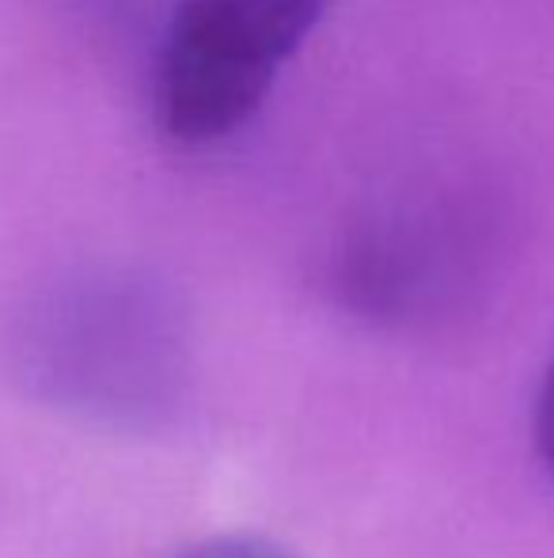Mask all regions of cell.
<instances>
[{
  "label": "cell",
  "mask_w": 554,
  "mask_h": 558,
  "mask_svg": "<svg viewBox=\"0 0 554 558\" xmlns=\"http://www.w3.org/2000/svg\"><path fill=\"white\" fill-rule=\"evenodd\" d=\"M334 0H178L156 53V122L178 145L244 130Z\"/></svg>",
  "instance_id": "1"
},
{
  "label": "cell",
  "mask_w": 554,
  "mask_h": 558,
  "mask_svg": "<svg viewBox=\"0 0 554 558\" xmlns=\"http://www.w3.org/2000/svg\"><path fill=\"white\" fill-rule=\"evenodd\" d=\"M532 437H535V456H540L543 471L554 483V353L543 368L540 391H535V414H532Z\"/></svg>",
  "instance_id": "3"
},
{
  "label": "cell",
  "mask_w": 554,
  "mask_h": 558,
  "mask_svg": "<svg viewBox=\"0 0 554 558\" xmlns=\"http://www.w3.org/2000/svg\"><path fill=\"white\" fill-rule=\"evenodd\" d=\"M171 558H296V555L262 536H209L183 547V551H175Z\"/></svg>",
  "instance_id": "2"
}]
</instances>
